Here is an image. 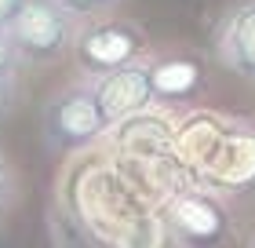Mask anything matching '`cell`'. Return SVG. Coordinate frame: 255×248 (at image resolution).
<instances>
[{
	"mask_svg": "<svg viewBox=\"0 0 255 248\" xmlns=\"http://www.w3.org/2000/svg\"><path fill=\"white\" fill-rule=\"evenodd\" d=\"M77 15L59 4V0H26L18 18L11 22L7 37L18 55V66H51L66 51H73L77 40Z\"/></svg>",
	"mask_w": 255,
	"mask_h": 248,
	"instance_id": "1",
	"label": "cell"
},
{
	"mask_svg": "<svg viewBox=\"0 0 255 248\" xmlns=\"http://www.w3.org/2000/svg\"><path fill=\"white\" fill-rule=\"evenodd\" d=\"M106 128L110 124H106V117H102L99 102H95L91 80L59 88L40 110V139L51 153L84 150V146L95 143Z\"/></svg>",
	"mask_w": 255,
	"mask_h": 248,
	"instance_id": "2",
	"label": "cell"
},
{
	"mask_svg": "<svg viewBox=\"0 0 255 248\" xmlns=\"http://www.w3.org/2000/svg\"><path fill=\"white\" fill-rule=\"evenodd\" d=\"M168 230L179 248H226L237 238V219L219 194L208 186H193L171 197Z\"/></svg>",
	"mask_w": 255,
	"mask_h": 248,
	"instance_id": "3",
	"label": "cell"
},
{
	"mask_svg": "<svg viewBox=\"0 0 255 248\" xmlns=\"http://www.w3.org/2000/svg\"><path fill=\"white\" fill-rule=\"evenodd\" d=\"M201 179L212 194L230 201L255 197V117H241L223 132L201 164Z\"/></svg>",
	"mask_w": 255,
	"mask_h": 248,
	"instance_id": "4",
	"label": "cell"
},
{
	"mask_svg": "<svg viewBox=\"0 0 255 248\" xmlns=\"http://www.w3.org/2000/svg\"><path fill=\"white\" fill-rule=\"evenodd\" d=\"M142 51H146L142 26H135L128 18L91 22L88 29H77V40H73V58L88 80H99L113 69L135 62V58H142Z\"/></svg>",
	"mask_w": 255,
	"mask_h": 248,
	"instance_id": "5",
	"label": "cell"
},
{
	"mask_svg": "<svg viewBox=\"0 0 255 248\" xmlns=\"http://www.w3.org/2000/svg\"><path fill=\"white\" fill-rule=\"evenodd\" d=\"M91 88H95V102H99V110H102L110 128L128 121V117H135V113H142L153 102L149 62H142V58H135V62L113 69V73L99 77V80H91Z\"/></svg>",
	"mask_w": 255,
	"mask_h": 248,
	"instance_id": "6",
	"label": "cell"
},
{
	"mask_svg": "<svg viewBox=\"0 0 255 248\" xmlns=\"http://www.w3.org/2000/svg\"><path fill=\"white\" fill-rule=\"evenodd\" d=\"M215 58L230 73L255 80V0H234L215 26Z\"/></svg>",
	"mask_w": 255,
	"mask_h": 248,
	"instance_id": "7",
	"label": "cell"
},
{
	"mask_svg": "<svg viewBox=\"0 0 255 248\" xmlns=\"http://www.w3.org/2000/svg\"><path fill=\"white\" fill-rule=\"evenodd\" d=\"M149 80H153V102H186L190 95H197L204 69L190 58H160L149 62Z\"/></svg>",
	"mask_w": 255,
	"mask_h": 248,
	"instance_id": "8",
	"label": "cell"
},
{
	"mask_svg": "<svg viewBox=\"0 0 255 248\" xmlns=\"http://www.w3.org/2000/svg\"><path fill=\"white\" fill-rule=\"evenodd\" d=\"M59 4L77 18H99L106 11H113L117 4H124V0H59Z\"/></svg>",
	"mask_w": 255,
	"mask_h": 248,
	"instance_id": "9",
	"label": "cell"
},
{
	"mask_svg": "<svg viewBox=\"0 0 255 248\" xmlns=\"http://www.w3.org/2000/svg\"><path fill=\"white\" fill-rule=\"evenodd\" d=\"M15 175H11V168L4 161H0V223H4V216L11 212V205H15Z\"/></svg>",
	"mask_w": 255,
	"mask_h": 248,
	"instance_id": "10",
	"label": "cell"
},
{
	"mask_svg": "<svg viewBox=\"0 0 255 248\" xmlns=\"http://www.w3.org/2000/svg\"><path fill=\"white\" fill-rule=\"evenodd\" d=\"M15 84H18V73H0V121L15 106Z\"/></svg>",
	"mask_w": 255,
	"mask_h": 248,
	"instance_id": "11",
	"label": "cell"
},
{
	"mask_svg": "<svg viewBox=\"0 0 255 248\" xmlns=\"http://www.w3.org/2000/svg\"><path fill=\"white\" fill-rule=\"evenodd\" d=\"M0 73H18V55L11 48L7 33H0Z\"/></svg>",
	"mask_w": 255,
	"mask_h": 248,
	"instance_id": "12",
	"label": "cell"
},
{
	"mask_svg": "<svg viewBox=\"0 0 255 248\" xmlns=\"http://www.w3.org/2000/svg\"><path fill=\"white\" fill-rule=\"evenodd\" d=\"M22 7H26V0H0V33L11 29V22L18 18Z\"/></svg>",
	"mask_w": 255,
	"mask_h": 248,
	"instance_id": "13",
	"label": "cell"
},
{
	"mask_svg": "<svg viewBox=\"0 0 255 248\" xmlns=\"http://www.w3.org/2000/svg\"><path fill=\"white\" fill-rule=\"evenodd\" d=\"M248 248H255V238H252V245H248Z\"/></svg>",
	"mask_w": 255,
	"mask_h": 248,
	"instance_id": "14",
	"label": "cell"
}]
</instances>
